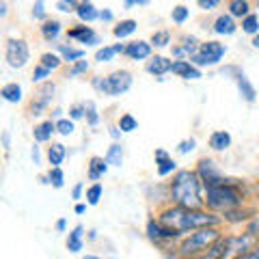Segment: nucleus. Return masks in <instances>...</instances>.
I'll return each instance as SVG.
<instances>
[{"mask_svg": "<svg viewBox=\"0 0 259 259\" xmlns=\"http://www.w3.org/2000/svg\"><path fill=\"white\" fill-rule=\"evenodd\" d=\"M158 221L184 236V233L203 229V227H218L223 218L216 216V212H207V209H188V207L171 205L158 214Z\"/></svg>", "mask_w": 259, "mask_h": 259, "instance_id": "nucleus-1", "label": "nucleus"}, {"mask_svg": "<svg viewBox=\"0 0 259 259\" xmlns=\"http://www.w3.org/2000/svg\"><path fill=\"white\" fill-rule=\"evenodd\" d=\"M203 180L197 171L182 168L173 175L171 182V199L175 205L188 207V209H203L205 197H203Z\"/></svg>", "mask_w": 259, "mask_h": 259, "instance_id": "nucleus-2", "label": "nucleus"}, {"mask_svg": "<svg viewBox=\"0 0 259 259\" xmlns=\"http://www.w3.org/2000/svg\"><path fill=\"white\" fill-rule=\"evenodd\" d=\"M238 188H240V182L205 188V205L209 207V212H223L225 214L233 207H240L244 199H242Z\"/></svg>", "mask_w": 259, "mask_h": 259, "instance_id": "nucleus-3", "label": "nucleus"}, {"mask_svg": "<svg viewBox=\"0 0 259 259\" xmlns=\"http://www.w3.org/2000/svg\"><path fill=\"white\" fill-rule=\"evenodd\" d=\"M221 238H223V233H221L218 227H203V229L192 231L188 238H184L177 250H180L182 259H192V257H197L201 253H205V250L212 244H216Z\"/></svg>", "mask_w": 259, "mask_h": 259, "instance_id": "nucleus-4", "label": "nucleus"}, {"mask_svg": "<svg viewBox=\"0 0 259 259\" xmlns=\"http://www.w3.org/2000/svg\"><path fill=\"white\" fill-rule=\"evenodd\" d=\"M132 82H134V78L127 69H117L108 76L93 78V87L97 89V91H102L104 95H108V97H119V95L127 93Z\"/></svg>", "mask_w": 259, "mask_h": 259, "instance_id": "nucleus-5", "label": "nucleus"}, {"mask_svg": "<svg viewBox=\"0 0 259 259\" xmlns=\"http://www.w3.org/2000/svg\"><path fill=\"white\" fill-rule=\"evenodd\" d=\"M227 54V48L221 41H203L199 46V52L192 56L190 63L197 67H214L223 61V56Z\"/></svg>", "mask_w": 259, "mask_h": 259, "instance_id": "nucleus-6", "label": "nucleus"}, {"mask_svg": "<svg viewBox=\"0 0 259 259\" xmlns=\"http://www.w3.org/2000/svg\"><path fill=\"white\" fill-rule=\"evenodd\" d=\"M5 59L9 63V67L13 69H22L26 67V63L30 61V48L24 39H7V46H5Z\"/></svg>", "mask_w": 259, "mask_h": 259, "instance_id": "nucleus-7", "label": "nucleus"}, {"mask_svg": "<svg viewBox=\"0 0 259 259\" xmlns=\"http://www.w3.org/2000/svg\"><path fill=\"white\" fill-rule=\"evenodd\" d=\"M54 91H56V84L50 82V80H46V82L39 84V89L35 91V95H32L30 100V115H44V112L48 110V106L52 104L54 100Z\"/></svg>", "mask_w": 259, "mask_h": 259, "instance_id": "nucleus-8", "label": "nucleus"}, {"mask_svg": "<svg viewBox=\"0 0 259 259\" xmlns=\"http://www.w3.org/2000/svg\"><path fill=\"white\" fill-rule=\"evenodd\" d=\"M197 173H199L201 180H203L205 188H214V186H223V184H233V182H238V180H227V177H223L221 168L216 166L214 160H201L199 166H197Z\"/></svg>", "mask_w": 259, "mask_h": 259, "instance_id": "nucleus-9", "label": "nucleus"}, {"mask_svg": "<svg viewBox=\"0 0 259 259\" xmlns=\"http://www.w3.org/2000/svg\"><path fill=\"white\" fill-rule=\"evenodd\" d=\"M147 236L156 242V244H162V242H171V240H177L182 236V233H177L175 229H171V227L162 225L158 218L156 221H149L147 223Z\"/></svg>", "mask_w": 259, "mask_h": 259, "instance_id": "nucleus-10", "label": "nucleus"}, {"mask_svg": "<svg viewBox=\"0 0 259 259\" xmlns=\"http://www.w3.org/2000/svg\"><path fill=\"white\" fill-rule=\"evenodd\" d=\"M231 253V238H221L216 242V244L209 246L205 253H201L197 257H192V259H227Z\"/></svg>", "mask_w": 259, "mask_h": 259, "instance_id": "nucleus-11", "label": "nucleus"}, {"mask_svg": "<svg viewBox=\"0 0 259 259\" xmlns=\"http://www.w3.org/2000/svg\"><path fill=\"white\" fill-rule=\"evenodd\" d=\"M67 37L74 39V41H80V44H87V46H93L97 44V35L91 26H84V24H78V26L69 28L67 30Z\"/></svg>", "mask_w": 259, "mask_h": 259, "instance_id": "nucleus-12", "label": "nucleus"}, {"mask_svg": "<svg viewBox=\"0 0 259 259\" xmlns=\"http://www.w3.org/2000/svg\"><path fill=\"white\" fill-rule=\"evenodd\" d=\"M171 71H173L175 76L184 78V80H199V78H203L201 69L197 67V65H192L190 61H175Z\"/></svg>", "mask_w": 259, "mask_h": 259, "instance_id": "nucleus-13", "label": "nucleus"}, {"mask_svg": "<svg viewBox=\"0 0 259 259\" xmlns=\"http://www.w3.org/2000/svg\"><path fill=\"white\" fill-rule=\"evenodd\" d=\"M153 158H156V168H158V175H160V177H166V175H171V173H177L175 160L168 156L164 149H156Z\"/></svg>", "mask_w": 259, "mask_h": 259, "instance_id": "nucleus-14", "label": "nucleus"}, {"mask_svg": "<svg viewBox=\"0 0 259 259\" xmlns=\"http://www.w3.org/2000/svg\"><path fill=\"white\" fill-rule=\"evenodd\" d=\"M125 56H130L132 61H145L151 59V44L149 41H130L125 46Z\"/></svg>", "mask_w": 259, "mask_h": 259, "instance_id": "nucleus-15", "label": "nucleus"}, {"mask_svg": "<svg viewBox=\"0 0 259 259\" xmlns=\"http://www.w3.org/2000/svg\"><path fill=\"white\" fill-rule=\"evenodd\" d=\"M145 69H147L151 76H164V74H168V71L173 69V63L168 61L166 56L156 54V56H151V59L147 61V65H145Z\"/></svg>", "mask_w": 259, "mask_h": 259, "instance_id": "nucleus-16", "label": "nucleus"}, {"mask_svg": "<svg viewBox=\"0 0 259 259\" xmlns=\"http://www.w3.org/2000/svg\"><path fill=\"white\" fill-rule=\"evenodd\" d=\"M89 171H87V175H89V180L91 182H97L100 177H104L106 175V171H108V162H106V158H100V156H93L91 160H89Z\"/></svg>", "mask_w": 259, "mask_h": 259, "instance_id": "nucleus-17", "label": "nucleus"}, {"mask_svg": "<svg viewBox=\"0 0 259 259\" xmlns=\"http://www.w3.org/2000/svg\"><path fill=\"white\" fill-rule=\"evenodd\" d=\"M236 30H238L236 18H231L229 13L218 15V18L214 20V32H216V35H233Z\"/></svg>", "mask_w": 259, "mask_h": 259, "instance_id": "nucleus-18", "label": "nucleus"}, {"mask_svg": "<svg viewBox=\"0 0 259 259\" xmlns=\"http://www.w3.org/2000/svg\"><path fill=\"white\" fill-rule=\"evenodd\" d=\"M54 132H56V123L50 119V121H41V123H37L35 130H32V136H35L37 143H48V141H52Z\"/></svg>", "mask_w": 259, "mask_h": 259, "instance_id": "nucleus-19", "label": "nucleus"}, {"mask_svg": "<svg viewBox=\"0 0 259 259\" xmlns=\"http://www.w3.org/2000/svg\"><path fill=\"white\" fill-rule=\"evenodd\" d=\"M76 15H78L80 22L91 24V22H95L97 18H100V11L95 9V5L91 3V0H80V7H78Z\"/></svg>", "mask_w": 259, "mask_h": 259, "instance_id": "nucleus-20", "label": "nucleus"}, {"mask_svg": "<svg viewBox=\"0 0 259 259\" xmlns=\"http://www.w3.org/2000/svg\"><path fill=\"white\" fill-rule=\"evenodd\" d=\"M117 54H125V44H115V46H104L95 52V61L97 63H108L112 61Z\"/></svg>", "mask_w": 259, "mask_h": 259, "instance_id": "nucleus-21", "label": "nucleus"}, {"mask_svg": "<svg viewBox=\"0 0 259 259\" xmlns=\"http://www.w3.org/2000/svg\"><path fill=\"white\" fill-rule=\"evenodd\" d=\"M236 84H238L240 93H242V97H244L246 102H255L257 93H255V89H253V84H250V80L246 78L244 71H238L236 69Z\"/></svg>", "mask_w": 259, "mask_h": 259, "instance_id": "nucleus-22", "label": "nucleus"}, {"mask_svg": "<svg viewBox=\"0 0 259 259\" xmlns=\"http://www.w3.org/2000/svg\"><path fill=\"white\" fill-rule=\"evenodd\" d=\"M257 214V209H248V207H233V209H229V212H225V221L227 223H240V221H250V218H253Z\"/></svg>", "mask_w": 259, "mask_h": 259, "instance_id": "nucleus-23", "label": "nucleus"}, {"mask_svg": "<svg viewBox=\"0 0 259 259\" xmlns=\"http://www.w3.org/2000/svg\"><path fill=\"white\" fill-rule=\"evenodd\" d=\"M209 147H212L214 151H225L231 147V134L225 132V130H218V132H214L212 136H209Z\"/></svg>", "mask_w": 259, "mask_h": 259, "instance_id": "nucleus-24", "label": "nucleus"}, {"mask_svg": "<svg viewBox=\"0 0 259 259\" xmlns=\"http://www.w3.org/2000/svg\"><path fill=\"white\" fill-rule=\"evenodd\" d=\"M227 9H229V15H231V18L244 20L246 15H250V3H248V0H229Z\"/></svg>", "mask_w": 259, "mask_h": 259, "instance_id": "nucleus-25", "label": "nucleus"}, {"mask_svg": "<svg viewBox=\"0 0 259 259\" xmlns=\"http://www.w3.org/2000/svg\"><path fill=\"white\" fill-rule=\"evenodd\" d=\"M61 30H63V24L59 20H46L41 24V35L46 41H56V37L61 35Z\"/></svg>", "mask_w": 259, "mask_h": 259, "instance_id": "nucleus-26", "label": "nucleus"}, {"mask_svg": "<svg viewBox=\"0 0 259 259\" xmlns=\"http://www.w3.org/2000/svg\"><path fill=\"white\" fill-rule=\"evenodd\" d=\"M65 156H67V149H65V145L61 143H52L50 147H48V160H50L52 166H61Z\"/></svg>", "mask_w": 259, "mask_h": 259, "instance_id": "nucleus-27", "label": "nucleus"}, {"mask_svg": "<svg viewBox=\"0 0 259 259\" xmlns=\"http://www.w3.org/2000/svg\"><path fill=\"white\" fill-rule=\"evenodd\" d=\"M139 28V22L136 20H121L115 28H112V35H115L117 39H125V37H130L132 32Z\"/></svg>", "mask_w": 259, "mask_h": 259, "instance_id": "nucleus-28", "label": "nucleus"}, {"mask_svg": "<svg viewBox=\"0 0 259 259\" xmlns=\"http://www.w3.org/2000/svg\"><path fill=\"white\" fill-rule=\"evenodd\" d=\"M0 95H3L5 102H11V104H18L22 102V87L18 82H9L3 87V91H0Z\"/></svg>", "mask_w": 259, "mask_h": 259, "instance_id": "nucleus-29", "label": "nucleus"}, {"mask_svg": "<svg viewBox=\"0 0 259 259\" xmlns=\"http://www.w3.org/2000/svg\"><path fill=\"white\" fill-rule=\"evenodd\" d=\"M82 233H84V227L78 225L71 229L69 238H67V248L71 250V253H80L82 250Z\"/></svg>", "mask_w": 259, "mask_h": 259, "instance_id": "nucleus-30", "label": "nucleus"}, {"mask_svg": "<svg viewBox=\"0 0 259 259\" xmlns=\"http://www.w3.org/2000/svg\"><path fill=\"white\" fill-rule=\"evenodd\" d=\"M56 50H59V54L63 56L65 63H71V65H74L76 61H80V59H84V50H78V48H71V46H63L61 44Z\"/></svg>", "mask_w": 259, "mask_h": 259, "instance_id": "nucleus-31", "label": "nucleus"}, {"mask_svg": "<svg viewBox=\"0 0 259 259\" xmlns=\"http://www.w3.org/2000/svg\"><path fill=\"white\" fill-rule=\"evenodd\" d=\"M106 162L110 166H121L123 164V145L112 143L108 147V151H106Z\"/></svg>", "mask_w": 259, "mask_h": 259, "instance_id": "nucleus-32", "label": "nucleus"}, {"mask_svg": "<svg viewBox=\"0 0 259 259\" xmlns=\"http://www.w3.org/2000/svg\"><path fill=\"white\" fill-rule=\"evenodd\" d=\"M63 63H65V61H63V56H61V54H54V52H44V54H41V59H39V65H44V67H48L50 71L59 69Z\"/></svg>", "mask_w": 259, "mask_h": 259, "instance_id": "nucleus-33", "label": "nucleus"}, {"mask_svg": "<svg viewBox=\"0 0 259 259\" xmlns=\"http://www.w3.org/2000/svg\"><path fill=\"white\" fill-rule=\"evenodd\" d=\"M242 30L246 32V35H257L259 32V15H255V13H250V15H246L244 20H242Z\"/></svg>", "mask_w": 259, "mask_h": 259, "instance_id": "nucleus-34", "label": "nucleus"}, {"mask_svg": "<svg viewBox=\"0 0 259 259\" xmlns=\"http://www.w3.org/2000/svg\"><path fill=\"white\" fill-rule=\"evenodd\" d=\"M117 127L121 130V132H125V134H130V132H134L136 127H139V121H136L130 112H125V115H121L119 117V123H117Z\"/></svg>", "mask_w": 259, "mask_h": 259, "instance_id": "nucleus-35", "label": "nucleus"}, {"mask_svg": "<svg viewBox=\"0 0 259 259\" xmlns=\"http://www.w3.org/2000/svg\"><path fill=\"white\" fill-rule=\"evenodd\" d=\"M102 194H104V188H102V184H93V186H89L87 188V203L89 205H97L100 203V199H102Z\"/></svg>", "mask_w": 259, "mask_h": 259, "instance_id": "nucleus-36", "label": "nucleus"}, {"mask_svg": "<svg viewBox=\"0 0 259 259\" xmlns=\"http://www.w3.org/2000/svg\"><path fill=\"white\" fill-rule=\"evenodd\" d=\"M153 48H166L171 44V32L168 30H156L151 35V41H149Z\"/></svg>", "mask_w": 259, "mask_h": 259, "instance_id": "nucleus-37", "label": "nucleus"}, {"mask_svg": "<svg viewBox=\"0 0 259 259\" xmlns=\"http://www.w3.org/2000/svg\"><path fill=\"white\" fill-rule=\"evenodd\" d=\"M48 180H50V184L54 186V188H63L65 186V173L61 171V166H52L50 173H48Z\"/></svg>", "mask_w": 259, "mask_h": 259, "instance_id": "nucleus-38", "label": "nucleus"}, {"mask_svg": "<svg viewBox=\"0 0 259 259\" xmlns=\"http://www.w3.org/2000/svg\"><path fill=\"white\" fill-rule=\"evenodd\" d=\"M84 106H87V123L91 125V127H95L97 123H100V115H97V106H95V102H84Z\"/></svg>", "mask_w": 259, "mask_h": 259, "instance_id": "nucleus-39", "label": "nucleus"}, {"mask_svg": "<svg viewBox=\"0 0 259 259\" xmlns=\"http://www.w3.org/2000/svg\"><path fill=\"white\" fill-rule=\"evenodd\" d=\"M74 121L71 119H59L56 121V132H59L61 136H71L74 134Z\"/></svg>", "mask_w": 259, "mask_h": 259, "instance_id": "nucleus-40", "label": "nucleus"}, {"mask_svg": "<svg viewBox=\"0 0 259 259\" xmlns=\"http://www.w3.org/2000/svg\"><path fill=\"white\" fill-rule=\"evenodd\" d=\"M188 15H190V11L186 9L184 5H177V7H173V11H171V20L175 24H184L186 20H188Z\"/></svg>", "mask_w": 259, "mask_h": 259, "instance_id": "nucleus-41", "label": "nucleus"}, {"mask_svg": "<svg viewBox=\"0 0 259 259\" xmlns=\"http://www.w3.org/2000/svg\"><path fill=\"white\" fill-rule=\"evenodd\" d=\"M80 7V0H59L56 3V9L61 13H76Z\"/></svg>", "mask_w": 259, "mask_h": 259, "instance_id": "nucleus-42", "label": "nucleus"}, {"mask_svg": "<svg viewBox=\"0 0 259 259\" xmlns=\"http://www.w3.org/2000/svg\"><path fill=\"white\" fill-rule=\"evenodd\" d=\"M89 67H91V65H89V61H76L74 65H71V69H69V76H80V74H87L89 71Z\"/></svg>", "mask_w": 259, "mask_h": 259, "instance_id": "nucleus-43", "label": "nucleus"}, {"mask_svg": "<svg viewBox=\"0 0 259 259\" xmlns=\"http://www.w3.org/2000/svg\"><path fill=\"white\" fill-rule=\"evenodd\" d=\"M48 76H50V69L44 67V65H37L35 71H32V82H46Z\"/></svg>", "mask_w": 259, "mask_h": 259, "instance_id": "nucleus-44", "label": "nucleus"}, {"mask_svg": "<svg viewBox=\"0 0 259 259\" xmlns=\"http://www.w3.org/2000/svg\"><path fill=\"white\" fill-rule=\"evenodd\" d=\"M84 115H87V106H84V104H74V106L69 108V119H71V121L82 119Z\"/></svg>", "mask_w": 259, "mask_h": 259, "instance_id": "nucleus-45", "label": "nucleus"}, {"mask_svg": "<svg viewBox=\"0 0 259 259\" xmlns=\"http://www.w3.org/2000/svg\"><path fill=\"white\" fill-rule=\"evenodd\" d=\"M44 7H46V3H44V0H37V3L35 5H32V18H35V20H48L46 18V9H44Z\"/></svg>", "mask_w": 259, "mask_h": 259, "instance_id": "nucleus-46", "label": "nucleus"}, {"mask_svg": "<svg viewBox=\"0 0 259 259\" xmlns=\"http://www.w3.org/2000/svg\"><path fill=\"white\" fill-rule=\"evenodd\" d=\"M221 3H223V0H197V5H199L201 11H214Z\"/></svg>", "mask_w": 259, "mask_h": 259, "instance_id": "nucleus-47", "label": "nucleus"}, {"mask_svg": "<svg viewBox=\"0 0 259 259\" xmlns=\"http://www.w3.org/2000/svg\"><path fill=\"white\" fill-rule=\"evenodd\" d=\"M246 233H253V236L259 238V212L246 223Z\"/></svg>", "mask_w": 259, "mask_h": 259, "instance_id": "nucleus-48", "label": "nucleus"}, {"mask_svg": "<svg viewBox=\"0 0 259 259\" xmlns=\"http://www.w3.org/2000/svg\"><path fill=\"white\" fill-rule=\"evenodd\" d=\"M194 147H197V141H194V139H186V141H182L180 145H177V151H180V153H190Z\"/></svg>", "mask_w": 259, "mask_h": 259, "instance_id": "nucleus-49", "label": "nucleus"}, {"mask_svg": "<svg viewBox=\"0 0 259 259\" xmlns=\"http://www.w3.org/2000/svg\"><path fill=\"white\" fill-rule=\"evenodd\" d=\"M233 259H259V244H257L253 250H248V253H242V255L233 257Z\"/></svg>", "mask_w": 259, "mask_h": 259, "instance_id": "nucleus-50", "label": "nucleus"}, {"mask_svg": "<svg viewBox=\"0 0 259 259\" xmlns=\"http://www.w3.org/2000/svg\"><path fill=\"white\" fill-rule=\"evenodd\" d=\"M82 190H84V186H82V184H76V186H74V190H71V197H74L76 201H78V199H82Z\"/></svg>", "mask_w": 259, "mask_h": 259, "instance_id": "nucleus-51", "label": "nucleus"}, {"mask_svg": "<svg viewBox=\"0 0 259 259\" xmlns=\"http://www.w3.org/2000/svg\"><path fill=\"white\" fill-rule=\"evenodd\" d=\"M149 0H123V7L125 9H132V7H136V5H147Z\"/></svg>", "mask_w": 259, "mask_h": 259, "instance_id": "nucleus-52", "label": "nucleus"}, {"mask_svg": "<svg viewBox=\"0 0 259 259\" xmlns=\"http://www.w3.org/2000/svg\"><path fill=\"white\" fill-rule=\"evenodd\" d=\"M100 20H102V22H112V11H110V9L100 11Z\"/></svg>", "mask_w": 259, "mask_h": 259, "instance_id": "nucleus-53", "label": "nucleus"}, {"mask_svg": "<svg viewBox=\"0 0 259 259\" xmlns=\"http://www.w3.org/2000/svg\"><path fill=\"white\" fill-rule=\"evenodd\" d=\"M56 229L65 231V229H67V221H65V218H59V221H56Z\"/></svg>", "mask_w": 259, "mask_h": 259, "instance_id": "nucleus-54", "label": "nucleus"}, {"mask_svg": "<svg viewBox=\"0 0 259 259\" xmlns=\"http://www.w3.org/2000/svg\"><path fill=\"white\" fill-rule=\"evenodd\" d=\"M74 212H76V214H84V212H87V205H84V203H76Z\"/></svg>", "mask_w": 259, "mask_h": 259, "instance_id": "nucleus-55", "label": "nucleus"}, {"mask_svg": "<svg viewBox=\"0 0 259 259\" xmlns=\"http://www.w3.org/2000/svg\"><path fill=\"white\" fill-rule=\"evenodd\" d=\"M39 147H32V160H35V164H39Z\"/></svg>", "mask_w": 259, "mask_h": 259, "instance_id": "nucleus-56", "label": "nucleus"}, {"mask_svg": "<svg viewBox=\"0 0 259 259\" xmlns=\"http://www.w3.org/2000/svg\"><path fill=\"white\" fill-rule=\"evenodd\" d=\"M110 136H112V139H119V136H121V130H119V127H110Z\"/></svg>", "mask_w": 259, "mask_h": 259, "instance_id": "nucleus-57", "label": "nucleus"}, {"mask_svg": "<svg viewBox=\"0 0 259 259\" xmlns=\"http://www.w3.org/2000/svg\"><path fill=\"white\" fill-rule=\"evenodd\" d=\"M253 48H255V50H259V32L253 37Z\"/></svg>", "mask_w": 259, "mask_h": 259, "instance_id": "nucleus-58", "label": "nucleus"}, {"mask_svg": "<svg viewBox=\"0 0 259 259\" xmlns=\"http://www.w3.org/2000/svg\"><path fill=\"white\" fill-rule=\"evenodd\" d=\"M0 9H3L0 13H3V18H5V15H7V5H5V3H0Z\"/></svg>", "mask_w": 259, "mask_h": 259, "instance_id": "nucleus-59", "label": "nucleus"}, {"mask_svg": "<svg viewBox=\"0 0 259 259\" xmlns=\"http://www.w3.org/2000/svg\"><path fill=\"white\" fill-rule=\"evenodd\" d=\"M84 259H100V257H95V255H87Z\"/></svg>", "mask_w": 259, "mask_h": 259, "instance_id": "nucleus-60", "label": "nucleus"}, {"mask_svg": "<svg viewBox=\"0 0 259 259\" xmlns=\"http://www.w3.org/2000/svg\"><path fill=\"white\" fill-rule=\"evenodd\" d=\"M255 192H257V197H259V186H257V188H255Z\"/></svg>", "mask_w": 259, "mask_h": 259, "instance_id": "nucleus-61", "label": "nucleus"}]
</instances>
